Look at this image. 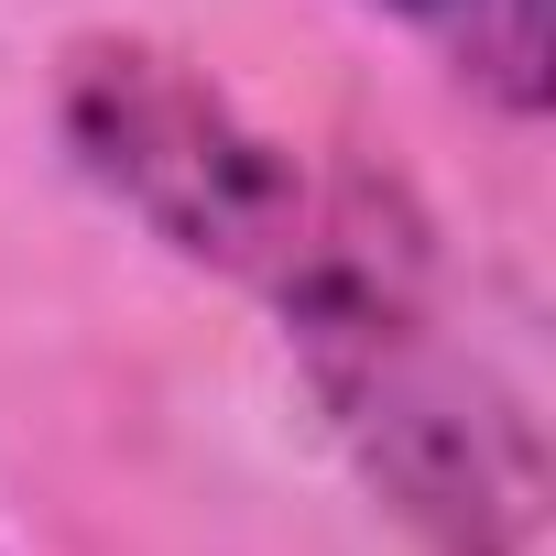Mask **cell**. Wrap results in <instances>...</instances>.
<instances>
[{
  "label": "cell",
  "mask_w": 556,
  "mask_h": 556,
  "mask_svg": "<svg viewBox=\"0 0 556 556\" xmlns=\"http://www.w3.org/2000/svg\"><path fill=\"white\" fill-rule=\"evenodd\" d=\"M55 131L121 218H142L175 262L229 273L251 295H273L317 251V229L339 218V186H350V175L306 164L285 131H262L197 55H175L153 34L66 45Z\"/></svg>",
  "instance_id": "7a4b0ae2"
},
{
  "label": "cell",
  "mask_w": 556,
  "mask_h": 556,
  "mask_svg": "<svg viewBox=\"0 0 556 556\" xmlns=\"http://www.w3.org/2000/svg\"><path fill=\"white\" fill-rule=\"evenodd\" d=\"M262 306L285 317V350H295L328 437L350 447L371 502L426 556H534V534H545L534 415L502 393V371L480 350L447 339L426 229L371 175L339 186V218Z\"/></svg>",
  "instance_id": "6da1fadb"
},
{
  "label": "cell",
  "mask_w": 556,
  "mask_h": 556,
  "mask_svg": "<svg viewBox=\"0 0 556 556\" xmlns=\"http://www.w3.org/2000/svg\"><path fill=\"white\" fill-rule=\"evenodd\" d=\"M393 34H415L469 99H491L502 121H545V0H361Z\"/></svg>",
  "instance_id": "3957f363"
}]
</instances>
